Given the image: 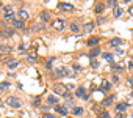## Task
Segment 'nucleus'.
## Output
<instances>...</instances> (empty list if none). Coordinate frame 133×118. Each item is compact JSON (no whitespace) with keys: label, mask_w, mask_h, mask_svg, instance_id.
I'll list each match as a JSON object with an SVG mask.
<instances>
[{"label":"nucleus","mask_w":133,"mask_h":118,"mask_svg":"<svg viewBox=\"0 0 133 118\" xmlns=\"http://www.w3.org/2000/svg\"><path fill=\"white\" fill-rule=\"evenodd\" d=\"M55 110H56V113H59V115H68V107H66V105H56Z\"/></svg>","instance_id":"nucleus-14"},{"label":"nucleus","mask_w":133,"mask_h":118,"mask_svg":"<svg viewBox=\"0 0 133 118\" xmlns=\"http://www.w3.org/2000/svg\"><path fill=\"white\" fill-rule=\"evenodd\" d=\"M39 105H41V98L33 99V107H39Z\"/></svg>","instance_id":"nucleus-33"},{"label":"nucleus","mask_w":133,"mask_h":118,"mask_svg":"<svg viewBox=\"0 0 133 118\" xmlns=\"http://www.w3.org/2000/svg\"><path fill=\"white\" fill-rule=\"evenodd\" d=\"M5 88H10V82H0V93H2Z\"/></svg>","instance_id":"nucleus-29"},{"label":"nucleus","mask_w":133,"mask_h":118,"mask_svg":"<svg viewBox=\"0 0 133 118\" xmlns=\"http://www.w3.org/2000/svg\"><path fill=\"white\" fill-rule=\"evenodd\" d=\"M127 109H128V104H127V102H119V104L116 105V112H117V113H124Z\"/></svg>","instance_id":"nucleus-10"},{"label":"nucleus","mask_w":133,"mask_h":118,"mask_svg":"<svg viewBox=\"0 0 133 118\" xmlns=\"http://www.w3.org/2000/svg\"><path fill=\"white\" fill-rule=\"evenodd\" d=\"M17 16H19L17 19H21V21H24V22H25V21L28 19V13H27L25 10H21V11L17 13Z\"/></svg>","instance_id":"nucleus-17"},{"label":"nucleus","mask_w":133,"mask_h":118,"mask_svg":"<svg viewBox=\"0 0 133 118\" xmlns=\"http://www.w3.org/2000/svg\"><path fill=\"white\" fill-rule=\"evenodd\" d=\"M116 54H117V55H124V50H122V49H116Z\"/></svg>","instance_id":"nucleus-41"},{"label":"nucleus","mask_w":133,"mask_h":118,"mask_svg":"<svg viewBox=\"0 0 133 118\" xmlns=\"http://www.w3.org/2000/svg\"><path fill=\"white\" fill-rule=\"evenodd\" d=\"M103 58H105L107 62H110V63H113V62H114V55H113V54H108V52H105V54H103Z\"/></svg>","instance_id":"nucleus-24"},{"label":"nucleus","mask_w":133,"mask_h":118,"mask_svg":"<svg viewBox=\"0 0 133 118\" xmlns=\"http://www.w3.org/2000/svg\"><path fill=\"white\" fill-rule=\"evenodd\" d=\"M131 96H133V91H131Z\"/></svg>","instance_id":"nucleus-48"},{"label":"nucleus","mask_w":133,"mask_h":118,"mask_svg":"<svg viewBox=\"0 0 133 118\" xmlns=\"http://www.w3.org/2000/svg\"><path fill=\"white\" fill-rule=\"evenodd\" d=\"M55 74H56V76H64V77H68V76H71V71L66 68V66H58V68L55 69Z\"/></svg>","instance_id":"nucleus-2"},{"label":"nucleus","mask_w":133,"mask_h":118,"mask_svg":"<svg viewBox=\"0 0 133 118\" xmlns=\"http://www.w3.org/2000/svg\"><path fill=\"white\" fill-rule=\"evenodd\" d=\"M13 50V47L11 46H8V44H2L0 46V52L2 54H5V55H10V52Z\"/></svg>","instance_id":"nucleus-12"},{"label":"nucleus","mask_w":133,"mask_h":118,"mask_svg":"<svg viewBox=\"0 0 133 118\" xmlns=\"http://www.w3.org/2000/svg\"><path fill=\"white\" fill-rule=\"evenodd\" d=\"M99 54H100V49H99V47H92V49H91V50L88 52V57H89V58H92V60H94V58H96V57H97Z\"/></svg>","instance_id":"nucleus-11"},{"label":"nucleus","mask_w":133,"mask_h":118,"mask_svg":"<svg viewBox=\"0 0 133 118\" xmlns=\"http://www.w3.org/2000/svg\"><path fill=\"white\" fill-rule=\"evenodd\" d=\"M75 96H77V98L88 99V95H86V91H85V87H77V88H75Z\"/></svg>","instance_id":"nucleus-5"},{"label":"nucleus","mask_w":133,"mask_h":118,"mask_svg":"<svg viewBox=\"0 0 133 118\" xmlns=\"http://www.w3.org/2000/svg\"><path fill=\"white\" fill-rule=\"evenodd\" d=\"M11 27L13 28H17V30H24V21L14 19V21H11Z\"/></svg>","instance_id":"nucleus-8"},{"label":"nucleus","mask_w":133,"mask_h":118,"mask_svg":"<svg viewBox=\"0 0 133 118\" xmlns=\"http://www.w3.org/2000/svg\"><path fill=\"white\" fill-rule=\"evenodd\" d=\"M111 69L116 71V73H119V71H124V66L119 65V63H113V65H111Z\"/></svg>","instance_id":"nucleus-26"},{"label":"nucleus","mask_w":133,"mask_h":118,"mask_svg":"<svg viewBox=\"0 0 133 118\" xmlns=\"http://www.w3.org/2000/svg\"><path fill=\"white\" fill-rule=\"evenodd\" d=\"M91 68L92 69H97L99 68V62L97 60H91Z\"/></svg>","instance_id":"nucleus-32"},{"label":"nucleus","mask_w":133,"mask_h":118,"mask_svg":"<svg viewBox=\"0 0 133 118\" xmlns=\"http://www.w3.org/2000/svg\"><path fill=\"white\" fill-rule=\"evenodd\" d=\"M128 13H130V14L133 16V7H130V8H128Z\"/></svg>","instance_id":"nucleus-44"},{"label":"nucleus","mask_w":133,"mask_h":118,"mask_svg":"<svg viewBox=\"0 0 133 118\" xmlns=\"http://www.w3.org/2000/svg\"><path fill=\"white\" fill-rule=\"evenodd\" d=\"M117 82H119V77L114 74V76H113V84H117Z\"/></svg>","instance_id":"nucleus-38"},{"label":"nucleus","mask_w":133,"mask_h":118,"mask_svg":"<svg viewBox=\"0 0 133 118\" xmlns=\"http://www.w3.org/2000/svg\"><path fill=\"white\" fill-rule=\"evenodd\" d=\"M47 104H49V105H55V107H56V105H58V99H56L55 96H47Z\"/></svg>","instance_id":"nucleus-21"},{"label":"nucleus","mask_w":133,"mask_h":118,"mask_svg":"<svg viewBox=\"0 0 133 118\" xmlns=\"http://www.w3.org/2000/svg\"><path fill=\"white\" fill-rule=\"evenodd\" d=\"M97 118H111V116H110L108 112H100V113L97 115Z\"/></svg>","instance_id":"nucleus-30"},{"label":"nucleus","mask_w":133,"mask_h":118,"mask_svg":"<svg viewBox=\"0 0 133 118\" xmlns=\"http://www.w3.org/2000/svg\"><path fill=\"white\" fill-rule=\"evenodd\" d=\"M42 118H56V116L52 115V113H49V112H45V113H42Z\"/></svg>","instance_id":"nucleus-35"},{"label":"nucleus","mask_w":133,"mask_h":118,"mask_svg":"<svg viewBox=\"0 0 133 118\" xmlns=\"http://www.w3.org/2000/svg\"><path fill=\"white\" fill-rule=\"evenodd\" d=\"M99 41H100V38L99 36H91L88 41H86V44L92 49V47H97V44H99Z\"/></svg>","instance_id":"nucleus-7"},{"label":"nucleus","mask_w":133,"mask_h":118,"mask_svg":"<svg viewBox=\"0 0 133 118\" xmlns=\"http://www.w3.org/2000/svg\"><path fill=\"white\" fill-rule=\"evenodd\" d=\"M13 35H14V28H13V27H3V30H2V36L10 38V36H13Z\"/></svg>","instance_id":"nucleus-9"},{"label":"nucleus","mask_w":133,"mask_h":118,"mask_svg":"<svg viewBox=\"0 0 133 118\" xmlns=\"http://www.w3.org/2000/svg\"><path fill=\"white\" fill-rule=\"evenodd\" d=\"M72 68H74L75 71H82V66H80L78 63H74V65H72Z\"/></svg>","instance_id":"nucleus-37"},{"label":"nucleus","mask_w":133,"mask_h":118,"mask_svg":"<svg viewBox=\"0 0 133 118\" xmlns=\"http://www.w3.org/2000/svg\"><path fill=\"white\" fill-rule=\"evenodd\" d=\"M0 8H3V5H2V3H0Z\"/></svg>","instance_id":"nucleus-47"},{"label":"nucleus","mask_w":133,"mask_h":118,"mask_svg":"<svg viewBox=\"0 0 133 118\" xmlns=\"http://www.w3.org/2000/svg\"><path fill=\"white\" fill-rule=\"evenodd\" d=\"M110 87H111L110 80L103 79V80H102V85H100V90H102V91H108V90H110Z\"/></svg>","instance_id":"nucleus-16"},{"label":"nucleus","mask_w":133,"mask_h":118,"mask_svg":"<svg viewBox=\"0 0 133 118\" xmlns=\"http://www.w3.org/2000/svg\"><path fill=\"white\" fill-rule=\"evenodd\" d=\"M113 99H114L113 96H110V98H105V99L102 101V104H103L105 107H108V105H111V102H113Z\"/></svg>","instance_id":"nucleus-28"},{"label":"nucleus","mask_w":133,"mask_h":118,"mask_svg":"<svg viewBox=\"0 0 133 118\" xmlns=\"http://www.w3.org/2000/svg\"><path fill=\"white\" fill-rule=\"evenodd\" d=\"M58 8L63 10V11H74V5H72V3H68V2H61V3H58Z\"/></svg>","instance_id":"nucleus-4"},{"label":"nucleus","mask_w":133,"mask_h":118,"mask_svg":"<svg viewBox=\"0 0 133 118\" xmlns=\"http://www.w3.org/2000/svg\"><path fill=\"white\" fill-rule=\"evenodd\" d=\"M127 82H128V85H130V87H133V76H131V77H128V80H127Z\"/></svg>","instance_id":"nucleus-39"},{"label":"nucleus","mask_w":133,"mask_h":118,"mask_svg":"<svg viewBox=\"0 0 133 118\" xmlns=\"http://www.w3.org/2000/svg\"><path fill=\"white\" fill-rule=\"evenodd\" d=\"M44 27L41 25V24H38V25H33V32H39V30H42Z\"/></svg>","instance_id":"nucleus-34"},{"label":"nucleus","mask_w":133,"mask_h":118,"mask_svg":"<svg viewBox=\"0 0 133 118\" xmlns=\"http://www.w3.org/2000/svg\"><path fill=\"white\" fill-rule=\"evenodd\" d=\"M52 62H53V58H50L49 62H45V68L47 69H52Z\"/></svg>","instance_id":"nucleus-36"},{"label":"nucleus","mask_w":133,"mask_h":118,"mask_svg":"<svg viewBox=\"0 0 133 118\" xmlns=\"http://www.w3.org/2000/svg\"><path fill=\"white\" fill-rule=\"evenodd\" d=\"M117 118H125V115H124V113H119V115H117Z\"/></svg>","instance_id":"nucleus-45"},{"label":"nucleus","mask_w":133,"mask_h":118,"mask_svg":"<svg viewBox=\"0 0 133 118\" xmlns=\"http://www.w3.org/2000/svg\"><path fill=\"white\" fill-rule=\"evenodd\" d=\"M128 68H130V69L133 71V60H130V63H128Z\"/></svg>","instance_id":"nucleus-42"},{"label":"nucleus","mask_w":133,"mask_h":118,"mask_svg":"<svg viewBox=\"0 0 133 118\" xmlns=\"http://www.w3.org/2000/svg\"><path fill=\"white\" fill-rule=\"evenodd\" d=\"M64 25H66V24H64L63 19H55V21H53V28L58 30V32H61V30L64 28Z\"/></svg>","instance_id":"nucleus-6"},{"label":"nucleus","mask_w":133,"mask_h":118,"mask_svg":"<svg viewBox=\"0 0 133 118\" xmlns=\"http://www.w3.org/2000/svg\"><path fill=\"white\" fill-rule=\"evenodd\" d=\"M94 11H96V14H102V13L105 11V5H103V3H97L96 8H94Z\"/></svg>","instance_id":"nucleus-20"},{"label":"nucleus","mask_w":133,"mask_h":118,"mask_svg":"<svg viewBox=\"0 0 133 118\" xmlns=\"http://www.w3.org/2000/svg\"><path fill=\"white\" fill-rule=\"evenodd\" d=\"M0 38H2V30H0Z\"/></svg>","instance_id":"nucleus-46"},{"label":"nucleus","mask_w":133,"mask_h":118,"mask_svg":"<svg viewBox=\"0 0 133 118\" xmlns=\"http://www.w3.org/2000/svg\"><path fill=\"white\" fill-rule=\"evenodd\" d=\"M27 60H28V63H35V62L38 60V55H36L35 52H30V54L27 55Z\"/></svg>","instance_id":"nucleus-19"},{"label":"nucleus","mask_w":133,"mask_h":118,"mask_svg":"<svg viewBox=\"0 0 133 118\" xmlns=\"http://www.w3.org/2000/svg\"><path fill=\"white\" fill-rule=\"evenodd\" d=\"M6 66H8V69H16L19 66V60H10L6 63Z\"/></svg>","instance_id":"nucleus-18"},{"label":"nucleus","mask_w":133,"mask_h":118,"mask_svg":"<svg viewBox=\"0 0 133 118\" xmlns=\"http://www.w3.org/2000/svg\"><path fill=\"white\" fill-rule=\"evenodd\" d=\"M121 14H122V8H121L119 5H116V7L113 8V16H114V17H119Z\"/></svg>","instance_id":"nucleus-22"},{"label":"nucleus","mask_w":133,"mask_h":118,"mask_svg":"<svg viewBox=\"0 0 133 118\" xmlns=\"http://www.w3.org/2000/svg\"><path fill=\"white\" fill-rule=\"evenodd\" d=\"M6 105H10L13 109H21L22 107V101L17 96H8L6 98Z\"/></svg>","instance_id":"nucleus-1"},{"label":"nucleus","mask_w":133,"mask_h":118,"mask_svg":"<svg viewBox=\"0 0 133 118\" xmlns=\"http://www.w3.org/2000/svg\"><path fill=\"white\" fill-rule=\"evenodd\" d=\"M8 118H11V116H8Z\"/></svg>","instance_id":"nucleus-49"},{"label":"nucleus","mask_w":133,"mask_h":118,"mask_svg":"<svg viewBox=\"0 0 133 118\" xmlns=\"http://www.w3.org/2000/svg\"><path fill=\"white\" fill-rule=\"evenodd\" d=\"M19 52L21 54H25L27 52V46L25 44H19Z\"/></svg>","instance_id":"nucleus-31"},{"label":"nucleus","mask_w":133,"mask_h":118,"mask_svg":"<svg viewBox=\"0 0 133 118\" xmlns=\"http://www.w3.org/2000/svg\"><path fill=\"white\" fill-rule=\"evenodd\" d=\"M97 22H99V24H103V22H105V19H103V17H99V21H97Z\"/></svg>","instance_id":"nucleus-43"},{"label":"nucleus","mask_w":133,"mask_h":118,"mask_svg":"<svg viewBox=\"0 0 133 118\" xmlns=\"http://www.w3.org/2000/svg\"><path fill=\"white\" fill-rule=\"evenodd\" d=\"M66 88L71 91V90H74V85H72V84H68V85H66Z\"/></svg>","instance_id":"nucleus-40"},{"label":"nucleus","mask_w":133,"mask_h":118,"mask_svg":"<svg viewBox=\"0 0 133 118\" xmlns=\"http://www.w3.org/2000/svg\"><path fill=\"white\" fill-rule=\"evenodd\" d=\"M94 28H96L94 22H88V24H85V27H83V32H85V33H91Z\"/></svg>","instance_id":"nucleus-13"},{"label":"nucleus","mask_w":133,"mask_h":118,"mask_svg":"<svg viewBox=\"0 0 133 118\" xmlns=\"http://www.w3.org/2000/svg\"><path fill=\"white\" fill-rule=\"evenodd\" d=\"M121 44H122V39L121 38H113L110 41V47H119Z\"/></svg>","instance_id":"nucleus-15"},{"label":"nucleus","mask_w":133,"mask_h":118,"mask_svg":"<svg viewBox=\"0 0 133 118\" xmlns=\"http://www.w3.org/2000/svg\"><path fill=\"white\" fill-rule=\"evenodd\" d=\"M53 91L56 93V95H64L66 91H68V88H66V85H63V84H55L53 85Z\"/></svg>","instance_id":"nucleus-3"},{"label":"nucleus","mask_w":133,"mask_h":118,"mask_svg":"<svg viewBox=\"0 0 133 118\" xmlns=\"http://www.w3.org/2000/svg\"><path fill=\"white\" fill-rule=\"evenodd\" d=\"M49 19H50V14H49L47 11H42V13H41V21H42V22H49Z\"/></svg>","instance_id":"nucleus-27"},{"label":"nucleus","mask_w":133,"mask_h":118,"mask_svg":"<svg viewBox=\"0 0 133 118\" xmlns=\"http://www.w3.org/2000/svg\"><path fill=\"white\" fill-rule=\"evenodd\" d=\"M69 28H71L72 33H78V32H80V27H78V24H75V22H72V24L69 25Z\"/></svg>","instance_id":"nucleus-25"},{"label":"nucleus","mask_w":133,"mask_h":118,"mask_svg":"<svg viewBox=\"0 0 133 118\" xmlns=\"http://www.w3.org/2000/svg\"><path fill=\"white\" fill-rule=\"evenodd\" d=\"M83 112H85V110H83L82 107H74V109H72V115H75V116L83 115Z\"/></svg>","instance_id":"nucleus-23"}]
</instances>
